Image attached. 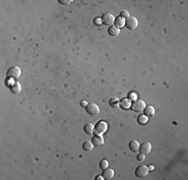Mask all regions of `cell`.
Instances as JSON below:
<instances>
[{"instance_id": "25", "label": "cell", "mask_w": 188, "mask_h": 180, "mask_svg": "<svg viewBox=\"0 0 188 180\" xmlns=\"http://www.w3.org/2000/svg\"><path fill=\"white\" fill-rule=\"evenodd\" d=\"M80 105H81L82 107H86V105H87V103H86L84 100H82L81 102H80Z\"/></svg>"}, {"instance_id": "11", "label": "cell", "mask_w": 188, "mask_h": 180, "mask_svg": "<svg viewBox=\"0 0 188 180\" xmlns=\"http://www.w3.org/2000/svg\"><path fill=\"white\" fill-rule=\"evenodd\" d=\"M144 115L147 117H153L155 115V109L153 106L151 105H148V106H145L144 108Z\"/></svg>"}, {"instance_id": "20", "label": "cell", "mask_w": 188, "mask_h": 180, "mask_svg": "<svg viewBox=\"0 0 188 180\" xmlns=\"http://www.w3.org/2000/svg\"><path fill=\"white\" fill-rule=\"evenodd\" d=\"M147 116H145V115H143V114H141V115H139L138 116V122L140 123V124H145V123L147 122Z\"/></svg>"}, {"instance_id": "17", "label": "cell", "mask_w": 188, "mask_h": 180, "mask_svg": "<svg viewBox=\"0 0 188 180\" xmlns=\"http://www.w3.org/2000/svg\"><path fill=\"white\" fill-rule=\"evenodd\" d=\"M93 143H92V141H85V142L83 143V145H82V147H83V149L85 151H91L92 149H93Z\"/></svg>"}, {"instance_id": "14", "label": "cell", "mask_w": 188, "mask_h": 180, "mask_svg": "<svg viewBox=\"0 0 188 180\" xmlns=\"http://www.w3.org/2000/svg\"><path fill=\"white\" fill-rule=\"evenodd\" d=\"M139 143L137 140H131L130 142H129V148H130V150L132 151V152H136V151H138L139 149Z\"/></svg>"}, {"instance_id": "22", "label": "cell", "mask_w": 188, "mask_h": 180, "mask_svg": "<svg viewBox=\"0 0 188 180\" xmlns=\"http://www.w3.org/2000/svg\"><path fill=\"white\" fill-rule=\"evenodd\" d=\"M120 16L122 18H128L129 17V13H128V11H126V10H122V11L120 12Z\"/></svg>"}, {"instance_id": "16", "label": "cell", "mask_w": 188, "mask_h": 180, "mask_svg": "<svg viewBox=\"0 0 188 180\" xmlns=\"http://www.w3.org/2000/svg\"><path fill=\"white\" fill-rule=\"evenodd\" d=\"M84 132L87 133V134H92L94 132V126L91 123H87V124L84 126Z\"/></svg>"}, {"instance_id": "3", "label": "cell", "mask_w": 188, "mask_h": 180, "mask_svg": "<svg viewBox=\"0 0 188 180\" xmlns=\"http://www.w3.org/2000/svg\"><path fill=\"white\" fill-rule=\"evenodd\" d=\"M106 130H107V124L104 121H99L94 126V132L97 135H102Z\"/></svg>"}, {"instance_id": "23", "label": "cell", "mask_w": 188, "mask_h": 180, "mask_svg": "<svg viewBox=\"0 0 188 180\" xmlns=\"http://www.w3.org/2000/svg\"><path fill=\"white\" fill-rule=\"evenodd\" d=\"M59 2L60 4H62V5H68V4H70L71 3V0H59Z\"/></svg>"}, {"instance_id": "18", "label": "cell", "mask_w": 188, "mask_h": 180, "mask_svg": "<svg viewBox=\"0 0 188 180\" xmlns=\"http://www.w3.org/2000/svg\"><path fill=\"white\" fill-rule=\"evenodd\" d=\"M108 33L111 36H117L119 34V29L117 27H115V26H110L108 29Z\"/></svg>"}, {"instance_id": "9", "label": "cell", "mask_w": 188, "mask_h": 180, "mask_svg": "<svg viewBox=\"0 0 188 180\" xmlns=\"http://www.w3.org/2000/svg\"><path fill=\"white\" fill-rule=\"evenodd\" d=\"M102 176L104 179H107V180H110L113 178V176H114V170L111 168H105L103 169V172H102Z\"/></svg>"}, {"instance_id": "10", "label": "cell", "mask_w": 188, "mask_h": 180, "mask_svg": "<svg viewBox=\"0 0 188 180\" xmlns=\"http://www.w3.org/2000/svg\"><path fill=\"white\" fill-rule=\"evenodd\" d=\"M9 88H10V90H11L12 93H14V94H18V93L21 91V84L17 81H14L9 85Z\"/></svg>"}, {"instance_id": "21", "label": "cell", "mask_w": 188, "mask_h": 180, "mask_svg": "<svg viewBox=\"0 0 188 180\" xmlns=\"http://www.w3.org/2000/svg\"><path fill=\"white\" fill-rule=\"evenodd\" d=\"M108 165H109V162L107 160H105V159L101 160L100 163H99V167H100L102 170H103V169H105V168H107V167H108Z\"/></svg>"}, {"instance_id": "8", "label": "cell", "mask_w": 188, "mask_h": 180, "mask_svg": "<svg viewBox=\"0 0 188 180\" xmlns=\"http://www.w3.org/2000/svg\"><path fill=\"white\" fill-rule=\"evenodd\" d=\"M139 151H140V153H142V154L146 155V154H149L151 151V143L150 142H144L142 143L141 145H139Z\"/></svg>"}, {"instance_id": "26", "label": "cell", "mask_w": 188, "mask_h": 180, "mask_svg": "<svg viewBox=\"0 0 188 180\" xmlns=\"http://www.w3.org/2000/svg\"><path fill=\"white\" fill-rule=\"evenodd\" d=\"M96 179H97V180H101V179H104V178H103L102 175H97V176H96Z\"/></svg>"}, {"instance_id": "4", "label": "cell", "mask_w": 188, "mask_h": 180, "mask_svg": "<svg viewBox=\"0 0 188 180\" xmlns=\"http://www.w3.org/2000/svg\"><path fill=\"white\" fill-rule=\"evenodd\" d=\"M145 102L143 100H141V99H138V100H136L135 102H133V104L131 105V108L133 109V111H135V112H141V111L144 110L145 108Z\"/></svg>"}, {"instance_id": "2", "label": "cell", "mask_w": 188, "mask_h": 180, "mask_svg": "<svg viewBox=\"0 0 188 180\" xmlns=\"http://www.w3.org/2000/svg\"><path fill=\"white\" fill-rule=\"evenodd\" d=\"M125 25H126V27L128 28V29L134 30V29H136L137 26H138V20H137V18L134 17V16H129V17L125 20Z\"/></svg>"}, {"instance_id": "15", "label": "cell", "mask_w": 188, "mask_h": 180, "mask_svg": "<svg viewBox=\"0 0 188 180\" xmlns=\"http://www.w3.org/2000/svg\"><path fill=\"white\" fill-rule=\"evenodd\" d=\"M130 106H131V104H130V101H129V99L123 98L122 100L120 101V107H121L122 109H124V110L128 109Z\"/></svg>"}, {"instance_id": "12", "label": "cell", "mask_w": 188, "mask_h": 180, "mask_svg": "<svg viewBox=\"0 0 188 180\" xmlns=\"http://www.w3.org/2000/svg\"><path fill=\"white\" fill-rule=\"evenodd\" d=\"M92 143H93V145H95V146H102L104 144V139H103V137L96 135V136H94L92 138Z\"/></svg>"}, {"instance_id": "6", "label": "cell", "mask_w": 188, "mask_h": 180, "mask_svg": "<svg viewBox=\"0 0 188 180\" xmlns=\"http://www.w3.org/2000/svg\"><path fill=\"white\" fill-rule=\"evenodd\" d=\"M86 112L90 115H98L99 114V107L94 103H88L86 105Z\"/></svg>"}, {"instance_id": "5", "label": "cell", "mask_w": 188, "mask_h": 180, "mask_svg": "<svg viewBox=\"0 0 188 180\" xmlns=\"http://www.w3.org/2000/svg\"><path fill=\"white\" fill-rule=\"evenodd\" d=\"M148 167L145 166V165H139L138 167L135 170V175L139 178H142V177H145L147 174H148Z\"/></svg>"}, {"instance_id": "19", "label": "cell", "mask_w": 188, "mask_h": 180, "mask_svg": "<svg viewBox=\"0 0 188 180\" xmlns=\"http://www.w3.org/2000/svg\"><path fill=\"white\" fill-rule=\"evenodd\" d=\"M109 104H110V106L116 108V107H118V105H119L118 99H117L116 97H113V98H111L110 101H109Z\"/></svg>"}, {"instance_id": "1", "label": "cell", "mask_w": 188, "mask_h": 180, "mask_svg": "<svg viewBox=\"0 0 188 180\" xmlns=\"http://www.w3.org/2000/svg\"><path fill=\"white\" fill-rule=\"evenodd\" d=\"M21 74V70L18 66H12L7 71V78L8 79H18Z\"/></svg>"}, {"instance_id": "24", "label": "cell", "mask_w": 188, "mask_h": 180, "mask_svg": "<svg viewBox=\"0 0 188 180\" xmlns=\"http://www.w3.org/2000/svg\"><path fill=\"white\" fill-rule=\"evenodd\" d=\"M137 159H138L139 161H143L145 159V155L142 154V153H140V154L137 155Z\"/></svg>"}, {"instance_id": "7", "label": "cell", "mask_w": 188, "mask_h": 180, "mask_svg": "<svg viewBox=\"0 0 188 180\" xmlns=\"http://www.w3.org/2000/svg\"><path fill=\"white\" fill-rule=\"evenodd\" d=\"M114 16L111 13H105L102 15L101 17V21H102L103 24H106V25H111L112 23H114Z\"/></svg>"}, {"instance_id": "13", "label": "cell", "mask_w": 188, "mask_h": 180, "mask_svg": "<svg viewBox=\"0 0 188 180\" xmlns=\"http://www.w3.org/2000/svg\"><path fill=\"white\" fill-rule=\"evenodd\" d=\"M114 23H115V27H117L118 29L119 28H122L125 26V19L121 17V16H119V17L115 18Z\"/></svg>"}]
</instances>
